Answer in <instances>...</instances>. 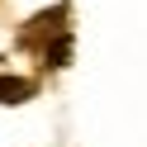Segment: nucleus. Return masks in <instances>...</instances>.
Segmentation results:
<instances>
[{
	"mask_svg": "<svg viewBox=\"0 0 147 147\" xmlns=\"http://www.w3.org/2000/svg\"><path fill=\"white\" fill-rule=\"evenodd\" d=\"M67 19H71L67 5H52V10H43V14L29 19V29L19 33V43L33 48L43 62H52V67H67L71 62V24Z\"/></svg>",
	"mask_w": 147,
	"mask_h": 147,
	"instance_id": "1",
	"label": "nucleus"
},
{
	"mask_svg": "<svg viewBox=\"0 0 147 147\" xmlns=\"http://www.w3.org/2000/svg\"><path fill=\"white\" fill-rule=\"evenodd\" d=\"M33 81L29 76H0V105H24V100H33Z\"/></svg>",
	"mask_w": 147,
	"mask_h": 147,
	"instance_id": "2",
	"label": "nucleus"
}]
</instances>
